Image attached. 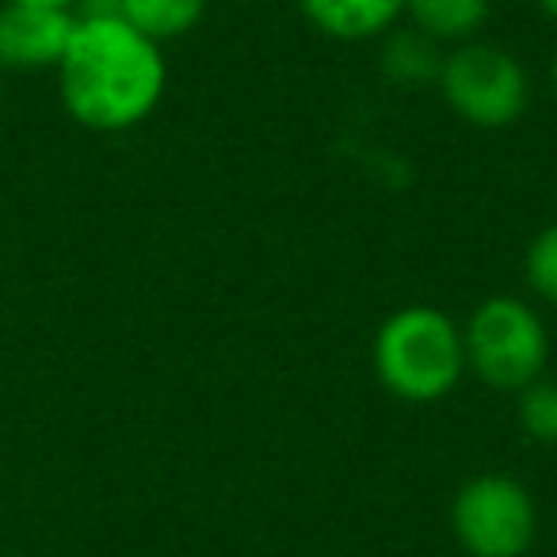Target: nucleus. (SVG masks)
<instances>
[{"instance_id":"1","label":"nucleus","mask_w":557,"mask_h":557,"mask_svg":"<svg viewBox=\"0 0 557 557\" xmlns=\"http://www.w3.org/2000/svg\"><path fill=\"white\" fill-rule=\"evenodd\" d=\"M54 73L65 111L96 134L146 123L169 85L161 42L134 32L123 16H77Z\"/></svg>"},{"instance_id":"2","label":"nucleus","mask_w":557,"mask_h":557,"mask_svg":"<svg viewBox=\"0 0 557 557\" xmlns=\"http://www.w3.org/2000/svg\"><path fill=\"white\" fill-rule=\"evenodd\" d=\"M466 371L462 329L435 306H405L374 333V374L401 401H440Z\"/></svg>"},{"instance_id":"3","label":"nucleus","mask_w":557,"mask_h":557,"mask_svg":"<svg viewBox=\"0 0 557 557\" xmlns=\"http://www.w3.org/2000/svg\"><path fill=\"white\" fill-rule=\"evenodd\" d=\"M466 367L485 386L519 394L542 379L549 359V336L539 310L523 298L493 295L470 313L462 329Z\"/></svg>"},{"instance_id":"4","label":"nucleus","mask_w":557,"mask_h":557,"mask_svg":"<svg viewBox=\"0 0 557 557\" xmlns=\"http://www.w3.org/2000/svg\"><path fill=\"white\" fill-rule=\"evenodd\" d=\"M440 92L462 123L478 131H504L519 123L531 103V85L511 50L493 42H462L443 58Z\"/></svg>"},{"instance_id":"5","label":"nucleus","mask_w":557,"mask_h":557,"mask_svg":"<svg viewBox=\"0 0 557 557\" xmlns=\"http://www.w3.org/2000/svg\"><path fill=\"white\" fill-rule=\"evenodd\" d=\"M455 531L473 557H519L534 539V504L519 481L485 473L458 493Z\"/></svg>"},{"instance_id":"6","label":"nucleus","mask_w":557,"mask_h":557,"mask_svg":"<svg viewBox=\"0 0 557 557\" xmlns=\"http://www.w3.org/2000/svg\"><path fill=\"white\" fill-rule=\"evenodd\" d=\"M77 16L70 12L27 9V4H0V73H39L58 70L65 58V47L73 39Z\"/></svg>"},{"instance_id":"7","label":"nucleus","mask_w":557,"mask_h":557,"mask_svg":"<svg viewBox=\"0 0 557 557\" xmlns=\"http://www.w3.org/2000/svg\"><path fill=\"white\" fill-rule=\"evenodd\" d=\"M298 4L321 35L341 42L379 39L405 16V0H298Z\"/></svg>"},{"instance_id":"8","label":"nucleus","mask_w":557,"mask_h":557,"mask_svg":"<svg viewBox=\"0 0 557 557\" xmlns=\"http://www.w3.org/2000/svg\"><path fill=\"white\" fill-rule=\"evenodd\" d=\"M405 12H409L412 27L440 47L443 42L462 47V42H473V35L488 24L493 0H405Z\"/></svg>"},{"instance_id":"9","label":"nucleus","mask_w":557,"mask_h":557,"mask_svg":"<svg viewBox=\"0 0 557 557\" xmlns=\"http://www.w3.org/2000/svg\"><path fill=\"white\" fill-rule=\"evenodd\" d=\"M443 50L424 32H394L382 47V73L401 88H424L440 85L443 73Z\"/></svg>"},{"instance_id":"10","label":"nucleus","mask_w":557,"mask_h":557,"mask_svg":"<svg viewBox=\"0 0 557 557\" xmlns=\"http://www.w3.org/2000/svg\"><path fill=\"white\" fill-rule=\"evenodd\" d=\"M210 0H119V16L153 42L184 39L202 20Z\"/></svg>"},{"instance_id":"11","label":"nucleus","mask_w":557,"mask_h":557,"mask_svg":"<svg viewBox=\"0 0 557 557\" xmlns=\"http://www.w3.org/2000/svg\"><path fill=\"white\" fill-rule=\"evenodd\" d=\"M519 424L531 440L557 443V382H531L519 389Z\"/></svg>"},{"instance_id":"12","label":"nucleus","mask_w":557,"mask_h":557,"mask_svg":"<svg viewBox=\"0 0 557 557\" xmlns=\"http://www.w3.org/2000/svg\"><path fill=\"white\" fill-rule=\"evenodd\" d=\"M523 275H527V287H531L534 295L557 306V222L546 225V230L527 245Z\"/></svg>"},{"instance_id":"13","label":"nucleus","mask_w":557,"mask_h":557,"mask_svg":"<svg viewBox=\"0 0 557 557\" xmlns=\"http://www.w3.org/2000/svg\"><path fill=\"white\" fill-rule=\"evenodd\" d=\"M12 4H27V9H47V12H70L77 16L81 0H12Z\"/></svg>"},{"instance_id":"14","label":"nucleus","mask_w":557,"mask_h":557,"mask_svg":"<svg viewBox=\"0 0 557 557\" xmlns=\"http://www.w3.org/2000/svg\"><path fill=\"white\" fill-rule=\"evenodd\" d=\"M539 4H542V12L557 24V0H539Z\"/></svg>"},{"instance_id":"15","label":"nucleus","mask_w":557,"mask_h":557,"mask_svg":"<svg viewBox=\"0 0 557 557\" xmlns=\"http://www.w3.org/2000/svg\"><path fill=\"white\" fill-rule=\"evenodd\" d=\"M549 81H554V96H557V54H554V65H549Z\"/></svg>"}]
</instances>
